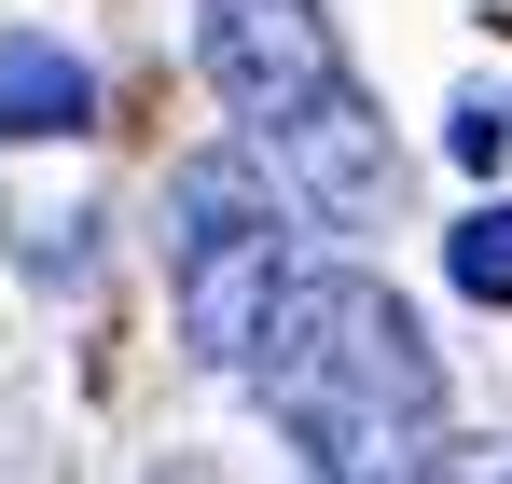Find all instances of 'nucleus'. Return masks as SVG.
I'll list each match as a JSON object with an SVG mask.
<instances>
[{
    "label": "nucleus",
    "mask_w": 512,
    "mask_h": 484,
    "mask_svg": "<svg viewBox=\"0 0 512 484\" xmlns=\"http://www.w3.org/2000/svg\"><path fill=\"white\" fill-rule=\"evenodd\" d=\"M250 402L305 443L319 484H416L443 443V346L374 263H291L250 346Z\"/></svg>",
    "instance_id": "1"
},
{
    "label": "nucleus",
    "mask_w": 512,
    "mask_h": 484,
    "mask_svg": "<svg viewBox=\"0 0 512 484\" xmlns=\"http://www.w3.org/2000/svg\"><path fill=\"white\" fill-rule=\"evenodd\" d=\"M194 56L222 83V111L263 139V166H277L291 208L374 222L402 194V139L374 125V97L333 56V14L319 0H194Z\"/></svg>",
    "instance_id": "2"
},
{
    "label": "nucleus",
    "mask_w": 512,
    "mask_h": 484,
    "mask_svg": "<svg viewBox=\"0 0 512 484\" xmlns=\"http://www.w3.org/2000/svg\"><path fill=\"white\" fill-rule=\"evenodd\" d=\"M167 291H180V346L208 374H250L263 319L291 291V208L250 166H222V153L167 166Z\"/></svg>",
    "instance_id": "3"
},
{
    "label": "nucleus",
    "mask_w": 512,
    "mask_h": 484,
    "mask_svg": "<svg viewBox=\"0 0 512 484\" xmlns=\"http://www.w3.org/2000/svg\"><path fill=\"white\" fill-rule=\"evenodd\" d=\"M84 125H97V70L70 42L14 28V42H0V139H84Z\"/></svg>",
    "instance_id": "4"
},
{
    "label": "nucleus",
    "mask_w": 512,
    "mask_h": 484,
    "mask_svg": "<svg viewBox=\"0 0 512 484\" xmlns=\"http://www.w3.org/2000/svg\"><path fill=\"white\" fill-rule=\"evenodd\" d=\"M443 277H457L471 305H512V208H471V222L443 236Z\"/></svg>",
    "instance_id": "5"
},
{
    "label": "nucleus",
    "mask_w": 512,
    "mask_h": 484,
    "mask_svg": "<svg viewBox=\"0 0 512 484\" xmlns=\"http://www.w3.org/2000/svg\"><path fill=\"white\" fill-rule=\"evenodd\" d=\"M416 484H512V429H471V443L443 429V443L416 457Z\"/></svg>",
    "instance_id": "6"
},
{
    "label": "nucleus",
    "mask_w": 512,
    "mask_h": 484,
    "mask_svg": "<svg viewBox=\"0 0 512 484\" xmlns=\"http://www.w3.org/2000/svg\"><path fill=\"white\" fill-rule=\"evenodd\" d=\"M443 139H457V166H499V153H512V111H485V97H471Z\"/></svg>",
    "instance_id": "7"
}]
</instances>
